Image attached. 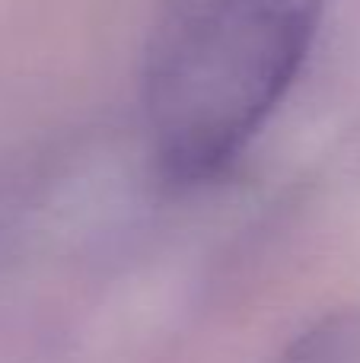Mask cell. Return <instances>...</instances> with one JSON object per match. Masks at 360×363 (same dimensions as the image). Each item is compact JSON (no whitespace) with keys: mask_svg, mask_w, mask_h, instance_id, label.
<instances>
[{"mask_svg":"<svg viewBox=\"0 0 360 363\" xmlns=\"http://www.w3.org/2000/svg\"><path fill=\"white\" fill-rule=\"evenodd\" d=\"M329 0H163L144 55V125L179 188L240 163L310 61Z\"/></svg>","mask_w":360,"mask_h":363,"instance_id":"cell-1","label":"cell"},{"mask_svg":"<svg viewBox=\"0 0 360 363\" xmlns=\"http://www.w3.org/2000/svg\"><path fill=\"white\" fill-rule=\"evenodd\" d=\"M265 363H360V309L319 315Z\"/></svg>","mask_w":360,"mask_h":363,"instance_id":"cell-2","label":"cell"}]
</instances>
